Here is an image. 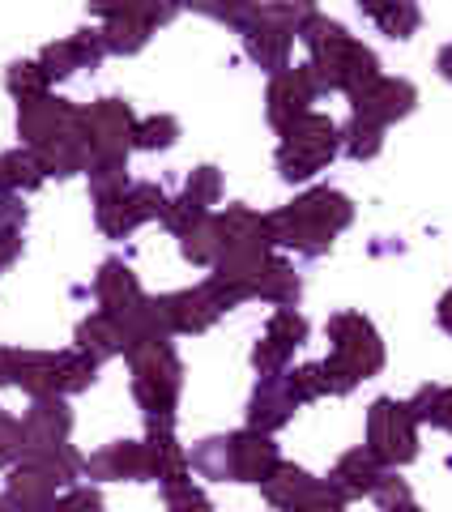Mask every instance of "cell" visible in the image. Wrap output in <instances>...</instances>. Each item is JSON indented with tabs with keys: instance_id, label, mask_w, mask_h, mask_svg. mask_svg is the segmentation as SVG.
<instances>
[{
	"instance_id": "1",
	"label": "cell",
	"mask_w": 452,
	"mask_h": 512,
	"mask_svg": "<svg viewBox=\"0 0 452 512\" xmlns=\"http://www.w3.org/2000/svg\"><path fill=\"white\" fill-rule=\"evenodd\" d=\"M295 39H303V47L312 52L308 69L320 90H342L354 99V94L367 90L380 77V56L371 52L367 43L354 39L342 22L325 18L320 9H312L308 18H303Z\"/></svg>"
},
{
	"instance_id": "2",
	"label": "cell",
	"mask_w": 452,
	"mask_h": 512,
	"mask_svg": "<svg viewBox=\"0 0 452 512\" xmlns=\"http://www.w3.org/2000/svg\"><path fill=\"white\" fill-rule=\"evenodd\" d=\"M354 222V205L346 192L337 188H308L303 197L269 214V235L273 244L295 248L303 256H325L333 239Z\"/></svg>"
},
{
	"instance_id": "3",
	"label": "cell",
	"mask_w": 452,
	"mask_h": 512,
	"mask_svg": "<svg viewBox=\"0 0 452 512\" xmlns=\"http://www.w3.org/2000/svg\"><path fill=\"white\" fill-rule=\"evenodd\" d=\"M124 359L133 367V397L145 410L150 431H175V406H180V393H184V363L175 355V346L137 342Z\"/></svg>"
},
{
	"instance_id": "4",
	"label": "cell",
	"mask_w": 452,
	"mask_h": 512,
	"mask_svg": "<svg viewBox=\"0 0 452 512\" xmlns=\"http://www.w3.org/2000/svg\"><path fill=\"white\" fill-rule=\"evenodd\" d=\"M329 397H346L350 389H359V380H371L384 367V342L376 325L363 312H337L329 316Z\"/></svg>"
},
{
	"instance_id": "5",
	"label": "cell",
	"mask_w": 452,
	"mask_h": 512,
	"mask_svg": "<svg viewBox=\"0 0 452 512\" xmlns=\"http://www.w3.org/2000/svg\"><path fill=\"white\" fill-rule=\"evenodd\" d=\"M337 150H342V128L320 111H308L303 120H295L290 128H282V146H278V171L282 180L303 184L312 180L316 171H325Z\"/></svg>"
},
{
	"instance_id": "6",
	"label": "cell",
	"mask_w": 452,
	"mask_h": 512,
	"mask_svg": "<svg viewBox=\"0 0 452 512\" xmlns=\"http://www.w3.org/2000/svg\"><path fill=\"white\" fill-rule=\"evenodd\" d=\"M367 448L376 453L384 466H410L418 457V419L406 402L397 397H376L367 410Z\"/></svg>"
},
{
	"instance_id": "7",
	"label": "cell",
	"mask_w": 452,
	"mask_h": 512,
	"mask_svg": "<svg viewBox=\"0 0 452 512\" xmlns=\"http://www.w3.org/2000/svg\"><path fill=\"white\" fill-rule=\"evenodd\" d=\"M175 5H163V9H137V5H124V9H107L99 5L94 9V18H99V35H103V47L111 56H137L145 43H150V35L163 22L175 18Z\"/></svg>"
},
{
	"instance_id": "8",
	"label": "cell",
	"mask_w": 452,
	"mask_h": 512,
	"mask_svg": "<svg viewBox=\"0 0 452 512\" xmlns=\"http://www.w3.org/2000/svg\"><path fill=\"white\" fill-rule=\"evenodd\" d=\"M18 133L26 150H43L60 137L82 133V107H73L60 94H43V99L18 103Z\"/></svg>"
},
{
	"instance_id": "9",
	"label": "cell",
	"mask_w": 452,
	"mask_h": 512,
	"mask_svg": "<svg viewBox=\"0 0 452 512\" xmlns=\"http://www.w3.org/2000/svg\"><path fill=\"white\" fill-rule=\"evenodd\" d=\"M82 128H86L94 158H128L137 116L124 99H94L90 107H82Z\"/></svg>"
},
{
	"instance_id": "10",
	"label": "cell",
	"mask_w": 452,
	"mask_h": 512,
	"mask_svg": "<svg viewBox=\"0 0 452 512\" xmlns=\"http://www.w3.org/2000/svg\"><path fill=\"white\" fill-rule=\"evenodd\" d=\"M94 299H99V312L116 316L124 329H133L137 320L145 316V308H150V295L141 291L137 274L124 261H116V256L103 261L99 274H94ZM128 346H133V342H128Z\"/></svg>"
},
{
	"instance_id": "11",
	"label": "cell",
	"mask_w": 452,
	"mask_h": 512,
	"mask_svg": "<svg viewBox=\"0 0 452 512\" xmlns=\"http://www.w3.org/2000/svg\"><path fill=\"white\" fill-rule=\"evenodd\" d=\"M308 333H312L308 316L295 312V308H278V312H273V320L265 325L261 342L252 346V367L261 376H282L286 363L295 359V350L308 342Z\"/></svg>"
},
{
	"instance_id": "12",
	"label": "cell",
	"mask_w": 452,
	"mask_h": 512,
	"mask_svg": "<svg viewBox=\"0 0 452 512\" xmlns=\"http://www.w3.org/2000/svg\"><path fill=\"white\" fill-rule=\"evenodd\" d=\"M154 316H158V325H163L167 338H175V333H205L209 325H218V320L226 316V308L205 291V282H201V286H192V291L158 295Z\"/></svg>"
},
{
	"instance_id": "13",
	"label": "cell",
	"mask_w": 452,
	"mask_h": 512,
	"mask_svg": "<svg viewBox=\"0 0 452 512\" xmlns=\"http://www.w3.org/2000/svg\"><path fill=\"white\" fill-rule=\"evenodd\" d=\"M418 107V90L414 82H406V77H376L367 90H359L350 99V116H359L367 124H376V128H389L397 120H406L410 111Z\"/></svg>"
},
{
	"instance_id": "14",
	"label": "cell",
	"mask_w": 452,
	"mask_h": 512,
	"mask_svg": "<svg viewBox=\"0 0 452 512\" xmlns=\"http://www.w3.org/2000/svg\"><path fill=\"white\" fill-rule=\"evenodd\" d=\"M316 94H320V86H316V77H312V69L308 64H290V69H282L278 77L269 82V94H265V111H269V124L278 128H290L295 120H303L312 111V103H316Z\"/></svg>"
},
{
	"instance_id": "15",
	"label": "cell",
	"mask_w": 452,
	"mask_h": 512,
	"mask_svg": "<svg viewBox=\"0 0 452 512\" xmlns=\"http://www.w3.org/2000/svg\"><path fill=\"white\" fill-rule=\"evenodd\" d=\"M244 35V47H248V56L261 64V69H269L273 77H278L282 69H290V47H295V30L282 26V22H273L261 13V5H252V18L248 26L239 30Z\"/></svg>"
},
{
	"instance_id": "16",
	"label": "cell",
	"mask_w": 452,
	"mask_h": 512,
	"mask_svg": "<svg viewBox=\"0 0 452 512\" xmlns=\"http://www.w3.org/2000/svg\"><path fill=\"white\" fill-rule=\"evenodd\" d=\"M107 56L103 47V35L99 30H77L73 39H60V43H47L39 52V69L47 73V82H64V77H73L77 69H94Z\"/></svg>"
},
{
	"instance_id": "17",
	"label": "cell",
	"mask_w": 452,
	"mask_h": 512,
	"mask_svg": "<svg viewBox=\"0 0 452 512\" xmlns=\"http://www.w3.org/2000/svg\"><path fill=\"white\" fill-rule=\"evenodd\" d=\"M86 474L107 483H150V448L145 440H116L86 461Z\"/></svg>"
},
{
	"instance_id": "18",
	"label": "cell",
	"mask_w": 452,
	"mask_h": 512,
	"mask_svg": "<svg viewBox=\"0 0 452 512\" xmlns=\"http://www.w3.org/2000/svg\"><path fill=\"white\" fill-rule=\"evenodd\" d=\"M384 474H389V466L363 444V448H350V453L337 457V466H333V474L325 478V483L342 495V500H363V495H376Z\"/></svg>"
},
{
	"instance_id": "19",
	"label": "cell",
	"mask_w": 452,
	"mask_h": 512,
	"mask_svg": "<svg viewBox=\"0 0 452 512\" xmlns=\"http://www.w3.org/2000/svg\"><path fill=\"white\" fill-rule=\"evenodd\" d=\"M295 410H299V402L286 384V372L261 376V384L252 389V402H248V427L261 431V436H273V431H282L290 419H295Z\"/></svg>"
},
{
	"instance_id": "20",
	"label": "cell",
	"mask_w": 452,
	"mask_h": 512,
	"mask_svg": "<svg viewBox=\"0 0 452 512\" xmlns=\"http://www.w3.org/2000/svg\"><path fill=\"white\" fill-rule=\"evenodd\" d=\"M218 235H222V256L231 252H273L269 235V214H256L248 205H226L222 214H214Z\"/></svg>"
},
{
	"instance_id": "21",
	"label": "cell",
	"mask_w": 452,
	"mask_h": 512,
	"mask_svg": "<svg viewBox=\"0 0 452 512\" xmlns=\"http://www.w3.org/2000/svg\"><path fill=\"white\" fill-rule=\"evenodd\" d=\"M261 491L278 512H303L329 491V483L325 478H312L308 470H299V466H290V461H282V466L261 483Z\"/></svg>"
},
{
	"instance_id": "22",
	"label": "cell",
	"mask_w": 452,
	"mask_h": 512,
	"mask_svg": "<svg viewBox=\"0 0 452 512\" xmlns=\"http://www.w3.org/2000/svg\"><path fill=\"white\" fill-rule=\"evenodd\" d=\"M231 461H235V483H256L261 487L265 478L282 466V453L278 444H273L269 436H261V431H235L231 436Z\"/></svg>"
},
{
	"instance_id": "23",
	"label": "cell",
	"mask_w": 452,
	"mask_h": 512,
	"mask_svg": "<svg viewBox=\"0 0 452 512\" xmlns=\"http://www.w3.org/2000/svg\"><path fill=\"white\" fill-rule=\"evenodd\" d=\"M26 448L30 444H69L73 436V410L64 397H35L30 410L22 414Z\"/></svg>"
},
{
	"instance_id": "24",
	"label": "cell",
	"mask_w": 452,
	"mask_h": 512,
	"mask_svg": "<svg viewBox=\"0 0 452 512\" xmlns=\"http://www.w3.org/2000/svg\"><path fill=\"white\" fill-rule=\"evenodd\" d=\"M56 478L39 474L35 466H26V461H18L5 483V495L13 504H18V512H52L56 508Z\"/></svg>"
},
{
	"instance_id": "25",
	"label": "cell",
	"mask_w": 452,
	"mask_h": 512,
	"mask_svg": "<svg viewBox=\"0 0 452 512\" xmlns=\"http://www.w3.org/2000/svg\"><path fill=\"white\" fill-rule=\"evenodd\" d=\"M77 350H86L94 359H116V355H128V329L120 325L116 316L107 312H94L77 325Z\"/></svg>"
},
{
	"instance_id": "26",
	"label": "cell",
	"mask_w": 452,
	"mask_h": 512,
	"mask_svg": "<svg viewBox=\"0 0 452 512\" xmlns=\"http://www.w3.org/2000/svg\"><path fill=\"white\" fill-rule=\"evenodd\" d=\"M145 448H150V478L154 483H184V478H192V461L184 453V444L175 440V431H150L145 436Z\"/></svg>"
},
{
	"instance_id": "27",
	"label": "cell",
	"mask_w": 452,
	"mask_h": 512,
	"mask_svg": "<svg viewBox=\"0 0 452 512\" xmlns=\"http://www.w3.org/2000/svg\"><path fill=\"white\" fill-rule=\"evenodd\" d=\"M35 154H39L43 171L56 175V180H69V175H82V171L90 175V167H94V150L86 141V128H82V133H73V137L52 141V146H43Z\"/></svg>"
},
{
	"instance_id": "28",
	"label": "cell",
	"mask_w": 452,
	"mask_h": 512,
	"mask_svg": "<svg viewBox=\"0 0 452 512\" xmlns=\"http://www.w3.org/2000/svg\"><path fill=\"white\" fill-rule=\"evenodd\" d=\"M22 461L26 466H35L39 474L56 478L60 487H69V483H77V478L86 474V457L77 453L73 444H30Z\"/></svg>"
},
{
	"instance_id": "29",
	"label": "cell",
	"mask_w": 452,
	"mask_h": 512,
	"mask_svg": "<svg viewBox=\"0 0 452 512\" xmlns=\"http://www.w3.org/2000/svg\"><path fill=\"white\" fill-rule=\"evenodd\" d=\"M47 171L35 150H5L0 154V197H22V192L43 188Z\"/></svg>"
},
{
	"instance_id": "30",
	"label": "cell",
	"mask_w": 452,
	"mask_h": 512,
	"mask_svg": "<svg viewBox=\"0 0 452 512\" xmlns=\"http://www.w3.org/2000/svg\"><path fill=\"white\" fill-rule=\"evenodd\" d=\"M363 13L376 22L389 39H410L418 26H423V13L410 0H363Z\"/></svg>"
},
{
	"instance_id": "31",
	"label": "cell",
	"mask_w": 452,
	"mask_h": 512,
	"mask_svg": "<svg viewBox=\"0 0 452 512\" xmlns=\"http://www.w3.org/2000/svg\"><path fill=\"white\" fill-rule=\"evenodd\" d=\"M299 295H303V282H299L295 269H290V261H282V256H269V269H265L261 286H256V299L273 303V308H295Z\"/></svg>"
},
{
	"instance_id": "32",
	"label": "cell",
	"mask_w": 452,
	"mask_h": 512,
	"mask_svg": "<svg viewBox=\"0 0 452 512\" xmlns=\"http://www.w3.org/2000/svg\"><path fill=\"white\" fill-rule=\"evenodd\" d=\"M192 470L214 483H235V461H231V436H209L192 448Z\"/></svg>"
},
{
	"instance_id": "33",
	"label": "cell",
	"mask_w": 452,
	"mask_h": 512,
	"mask_svg": "<svg viewBox=\"0 0 452 512\" xmlns=\"http://www.w3.org/2000/svg\"><path fill=\"white\" fill-rule=\"evenodd\" d=\"M406 406L418 423H431L452 436V384H423Z\"/></svg>"
},
{
	"instance_id": "34",
	"label": "cell",
	"mask_w": 452,
	"mask_h": 512,
	"mask_svg": "<svg viewBox=\"0 0 452 512\" xmlns=\"http://www.w3.org/2000/svg\"><path fill=\"white\" fill-rule=\"evenodd\" d=\"M180 252H184V261L205 265V269H214L222 261V235H218L214 214H209L205 222H197L188 235H180Z\"/></svg>"
},
{
	"instance_id": "35",
	"label": "cell",
	"mask_w": 452,
	"mask_h": 512,
	"mask_svg": "<svg viewBox=\"0 0 452 512\" xmlns=\"http://www.w3.org/2000/svg\"><path fill=\"white\" fill-rule=\"evenodd\" d=\"M180 201L188 205V210H197V214H214V205L222 201V171L218 167H197L188 175Z\"/></svg>"
},
{
	"instance_id": "36",
	"label": "cell",
	"mask_w": 452,
	"mask_h": 512,
	"mask_svg": "<svg viewBox=\"0 0 452 512\" xmlns=\"http://www.w3.org/2000/svg\"><path fill=\"white\" fill-rule=\"evenodd\" d=\"M342 150L354 158V163H371V158L384 150V128L367 124L359 116H350L346 128H342Z\"/></svg>"
},
{
	"instance_id": "37",
	"label": "cell",
	"mask_w": 452,
	"mask_h": 512,
	"mask_svg": "<svg viewBox=\"0 0 452 512\" xmlns=\"http://www.w3.org/2000/svg\"><path fill=\"white\" fill-rule=\"evenodd\" d=\"M175 141H180V120L167 116V111L137 120V133H133V146L137 150H171Z\"/></svg>"
},
{
	"instance_id": "38",
	"label": "cell",
	"mask_w": 452,
	"mask_h": 512,
	"mask_svg": "<svg viewBox=\"0 0 452 512\" xmlns=\"http://www.w3.org/2000/svg\"><path fill=\"white\" fill-rule=\"evenodd\" d=\"M124 201H128V214H133V222L141 227V222H154V218H163L167 214V205H171V197L158 184H150V180H137V184H128V192H124Z\"/></svg>"
},
{
	"instance_id": "39",
	"label": "cell",
	"mask_w": 452,
	"mask_h": 512,
	"mask_svg": "<svg viewBox=\"0 0 452 512\" xmlns=\"http://www.w3.org/2000/svg\"><path fill=\"white\" fill-rule=\"evenodd\" d=\"M5 86L9 94L18 103H30V99H43V94H52L47 86V73L39 69V60H18V64H9V73H5Z\"/></svg>"
},
{
	"instance_id": "40",
	"label": "cell",
	"mask_w": 452,
	"mask_h": 512,
	"mask_svg": "<svg viewBox=\"0 0 452 512\" xmlns=\"http://www.w3.org/2000/svg\"><path fill=\"white\" fill-rule=\"evenodd\" d=\"M286 384L290 393H295V402H320V397H329V372L325 363H303L295 372H286Z\"/></svg>"
},
{
	"instance_id": "41",
	"label": "cell",
	"mask_w": 452,
	"mask_h": 512,
	"mask_svg": "<svg viewBox=\"0 0 452 512\" xmlns=\"http://www.w3.org/2000/svg\"><path fill=\"white\" fill-rule=\"evenodd\" d=\"M90 188L94 197H111V192L128 188V158H94L90 167Z\"/></svg>"
},
{
	"instance_id": "42",
	"label": "cell",
	"mask_w": 452,
	"mask_h": 512,
	"mask_svg": "<svg viewBox=\"0 0 452 512\" xmlns=\"http://www.w3.org/2000/svg\"><path fill=\"white\" fill-rule=\"evenodd\" d=\"M26 457V431L22 419H13L9 410H0V470H13Z\"/></svg>"
},
{
	"instance_id": "43",
	"label": "cell",
	"mask_w": 452,
	"mask_h": 512,
	"mask_svg": "<svg viewBox=\"0 0 452 512\" xmlns=\"http://www.w3.org/2000/svg\"><path fill=\"white\" fill-rule=\"evenodd\" d=\"M376 504H380V512H423V508H418V500H414L410 483H406V478H397L393 470L384 474V483L376 487Z\"/></svg>"
},
{
	"instance_id": "44",
	"label": "cell",
	"mask_w": 452,
	"mask_h": 512,
	"mask_svg": "<svg viewBox=\"0 0 452 512\" xmlns=\"http://www.w3.org/2000/svg\"><path fill=\"white\" fill-rule=\"evenodd\" d=\"M163 500L171 512H214V504L205 500V491L192 483V478H184V483H171L163 487Z\"/></svg>"
},
{
	"instance_id": "45",
	"label": "cell",
	"mask_w": 452,
	"mask_h": 512,
	"mask_svg": "<svg viewBox=\"0 0 452 512\" xmlns=\"http://www.w3.org/2000/svg\"><path fill=\"white\" fill-rule=\"evenodd\" d=\"M52 512H103V495L94 487H73L69 495H60Z\"/></svg>"
},
{
	"instance_id": "46",
	"label": "cell",
	"mask_w": 452,
	"mask_h": 512,
	"mask_svg": "<svg viewBox=\"0 0 452 512\" xmlns=\"http://www.w3.org/2000/svg\"><path fill=\"white\" fill-rule=\"evenodd\" d=\"M22 231H26L22 197H0V235H22Z\"/></svg>"
},
{
	"instance_id": "47",
	"label": "cell",
	"mask_w": 452,
	"mask_h": 512,
	"mask_svg": "<svg viewBox=\"0 0 452 512\" xmlns=\"http://www.w3.org/2000/svg\"><path fill=\"white\" fill-rule=\"evenodd\" d=\"M205 18H214V22H226V26H235V30H244L248 18H252V5H197Z\"/></svg>"
},
{
	"instance_id": "48",
	"label": "cell",
	"mask_w": 452,
	"mask_h": 512,
	"mask_svg": "<svg viewBox=\"0 0 452 512\" xmlns=\"http://www.w3.org/2000/svg\"><path fill=\"white\" fill-rule=\"evenodd\" d=\"M22 256V235H0V269H9Z\"/></svg>"
},
{
	"instance_id": "49",
	"label": "cell",
	"mask_w": 452,
	"mask_h": 512,
	"mask_svg": "<svg viewBox=\"0 0 452 512\" xmlns=\"http://www.w3.org/2000/svg\"><path fill=\"white\" fill-rule=\"evenodd\" d=\"M303 512H346V500H342V495H337V491L329 487V491L320 495V500H316L312 508H303Z\"/></svg>"
},
{
	"instance_id": "50",
	"label": "cell",
	"mask_w": 452,
	"mask_h": 512,
	"mask_svg": "<svg viewBox=\"0 0 452 512\" xmlns=\"http://www.w3.org/2000/svg\"><path fill=\"white\" fill-rule=\"evenodd\" d=\"M435 320H440V329L452 333V286L440 295V303H435Z\"/></svg>"
},
{
	"instance_id": "51",
	"label": "cell",
	"mask_w": 452,
	"mask_h": 512,
	"mask_svg": "<svg viewBox=\"0 0 452 512\" xmlns=\"http://www.w3.org/2000/svg\"><path fill=\"white\" fill-rule=\"evenodd\" d=\"M435 69H440L444 82H452V43L440 47V56H435Z\"/></svg>"
},
{
	"instance_id": "52",
	"label": "cell",
	"mask_w": 452,
	"mask_h": 512,
	"mask_svg": "<svg viewBox=\"0 0 452 512\" xmlns=\"http://www.w3.org/2000/svg\"><path fill=\"white\" fill-rule=\"evenodd\" d=\"M0 512H18V504H13L9 495H0Z\"/></svg>"
}]
</instances>
